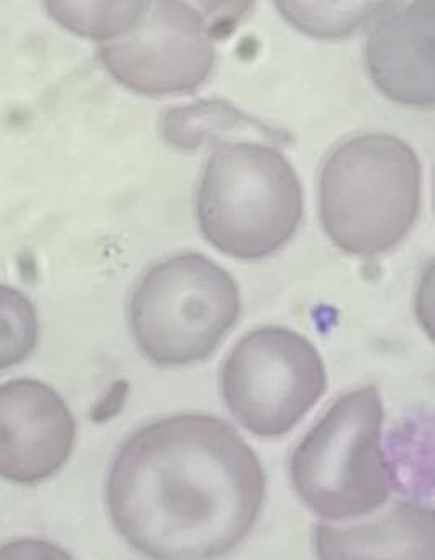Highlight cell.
Returning a JSON list of instances; mask_svg holds the SVG:
<instances>
[{"instance_id":"cell-12","label":"cell","mask_w":435,"mask_h":560,"mask_svg":"<svg viewBox=\"0 0 435 560\" xmlns=\"http://www.w3.org/2000/svg\"><path fill=\"white\" fill-rule=\"evenodd\" d=\"M280 14L297 31L317 38H343L369 24L383 2H277Z\"/></svg>"},{"instance_id":"cell-8","label":"cell","mask_w":435,"mask_h":560,"mask_svg":"<svg viewBox=\"0 0 435 560\" xmlns=\"http://www.w3.org/2000/svg\"><path fill=\"white\" fill-rule=\"evenodd\" d=\"M78 425L63 396L34 378L0 385V478L44 483L70 460Z\"/></svg>"},{"instance_id":"cell-6","label":"cell","mask_w":435,"mask_h":560,"mask_svg":"<svg viewBox=\"0 0 435 560\" xmlns=\"http://www.w3.org/2000/svg\"><path fill=\"white\" fill-rule=\"evenodd\" d=\"M326 388L319 350L303 334L283 326L245 334L222 365V398L234 418L258 438L293 431Z\"/></svg>"},{"instance_id":"cell-5","label":"cell","mask_w":435,"mask_h":560,"mask_svg":"<svg viewBox=\"0 0 435 560\" xmlns=\"http://www.w3.org/2000/svg\"><path fill=\"white\" fill-rule=\"evenodd\" d=\"M385 406L373 385L340 396L291 455L301 500L324 520L365 516L388 501L391 480L381 447Z\"/></svg>"},{"instance_id":"cell-14","label":"cell","mask_w":435,"mask_h":560,"mask_svg":"<svg viewBox=\"0 0 435 560\" xmlns=\"http://www.w3.org/2000/svg\"><path fill=\"white\" fill-rule=\"evenodd\" d=\"M40 320L27 294L0 283V372L24 363L37 349Z\"/></svg>"},{"instance_id":"cell-15","label":"cell","mask_w":435,"mask_h":560,"mask_svg":"<svg viewBox=\"0 0 435 560\" xmlns=\"http://www.w3.org/2000/svg\"><path fill=\"white\" fill-rule=\"evenodd\" d=\"M0 560H77L50 540L24 537L0 546Z\"/></svg>"},{"instance_id":"cell-4","label":"cell","mask_w":435,"mask_h":560,"mask_svg":"<svg viewBox=\"0 0 435 560\" xmlns=\"http://www.w3.org/2000/svg\"><path fill=\"white\" fill-rule=\"evenodd\" d=\"M242 311L231 271L199 252L163 258L140 278L129 320L140 352L162 366L208 359Z\"/></svg>"},{"instance_id":"cell-11","label":"cell","mask_w":435,"mask_h":560,"mask_svg":"<svg viewBox=\"0 0 435 560\" xmlns=\"http://www.w3.org/2000/svg\"><path fill=\"white\" fill-rule=\"evenodd\" d=\"M160 130L166 143L188 152L215 140L219 143L222 137L240 133H258L270 142H284L280 130L264 126L261 120L222 100H199L169 107L162 114Z\"/></svg>"},{"instance_id":"cell-2","label":"cell","mask_w":435,"mask_h":560,"mask_svg":"<svg viewBox=\"0 0 435 560\" xmlns=\"http://www.w3.org/2000/svg\"><path fill=\"white\" fill-rule=\"evenodd\" d=\"M422 196L418 153L386 132L356 133L327 155L320 170V222L346 254H383L411 232Z\"/></svg>"},{"instance_id":"cell-10","label":"cell","mask_w":435,"mask_h":560,"mask_svg":"<svg viewBox=\"0 0 435 560\" xmlns=\"http://www.w3.org/2000/svg\"><path fill=\"white\" fill-rule=\"evenodd\" d=\"M314 549L319 560H435L434 508L399 501L369 523L317 524Z\"/></svg>"},{"instance_id":"cell-1","label":"cell","mask_w":435,"mask_h":560,"mask_svg":"<svg viewBox=\"0 0 435 560\" xmlns=\"http://www.w3.org/2000/svg\"><path fill=\"white\" fill-rule=\"evenodd\" d=\"M264 494L254 448L224 419L198 412L130 435L106 487L117 533L150 560L227 556L254 529Z\"/></svg>"},{"instance_id":"cell-7","label":"cell","mask_w":435,"mask_h":560,"mask_svg":"<svg viewBox=\"0 0 435 560\" xmlns=\"http://www.w3.org/2000/svg\"><path fill=\"white\" fill-rule=\"evenodd\" d=\"M101 63L122 86L149 96L191 93L215 63V31L196 5L143 2L120 37L99 45Z\"/></svg>"},{"instance_id":"cell-13","label":"cell","mask_w":435,"mask_h":560,"mask_svg":"<svg viewBox=\"0 0 435 560\" xmlns=\"http://www.w3.org/2000/svg\"><path fill=\"white\" fill-rule=\"evenodd\" d=\"M143 2H45L48 14L67 31L106 44L120 37L142 11Z\"/></svg>"},{"instance_id":"cell-9","label":"cell","mask_w":435,"mask_h":560,"mask_svg":"<svg viewBox=\"0 0 435 560\" xmlns=\"http://www.w3.org/2000/svg\"><path fill=\"white\" fill-rule=\"evenodd\" d=\"M435 0L383 2L369 22L365 63L375 86L404 106L434 103Z\"/></svg>"},{"instance_id":"cell-3","label":"cell","mask_w":435,"mask_h":560,"mask_svg":"<svg viewBox=\"0 0 435 560\" xmlns=\"http://www.w3.org/2000/svg\"><path fill=\"white\" fill-rule=\"evenodd\" d=\"M303 186L270 143H215L196 191V218L222 254L257 260L283 247L303 219Z\"/></svg>"}]
</instances>
